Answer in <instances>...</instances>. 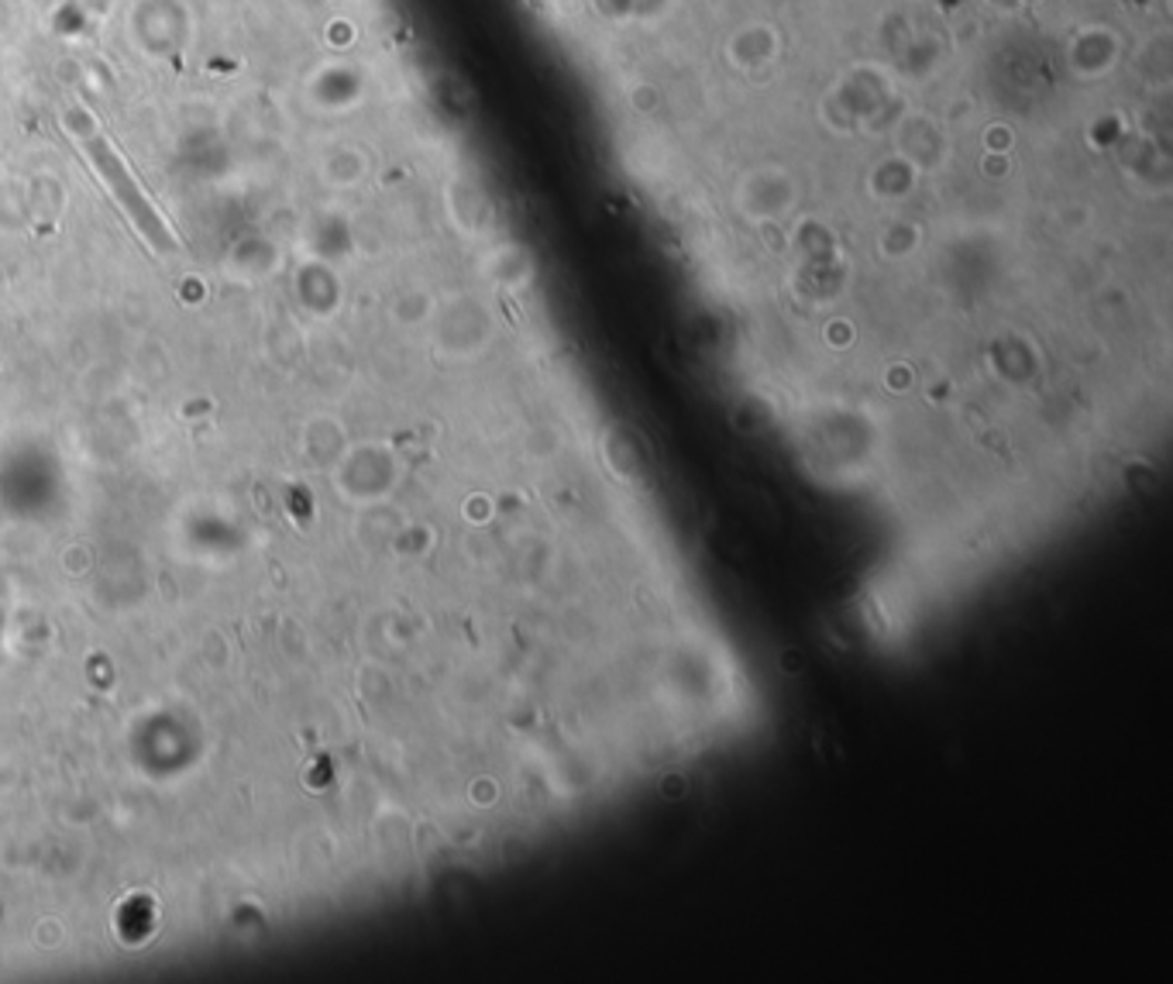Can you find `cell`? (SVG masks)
Returning <instances> with one entry per match:
<instances>
[{"instance_id": "1", "label": "cell", "mask_w": 1173, "mask_h": 984, "mask_svg": "<svg viewBox=\"0 0 1173 984\" xmlns=\"http://www.w3.org/2000/svg\"><path fill=\"white\" fill-rule=\"evenodd\" d=\"M730 492L736 496V503L746 510V516H751V520L761 526V531L778 534V526H781V513H778V506L771 503V496H768V492H764L761 485H754V482H743V479H730Z\"/></svg>"}]
</instances>
